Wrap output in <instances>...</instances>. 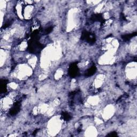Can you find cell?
<instances>
[{"label": "cell", "mask_w": 137, "mask_h": 137, "mask_svg": "<svg viewBox=\"0 0 137 137\" xmlns=\"http://www.w3.org/2000/svg\"><path fill=\"white\" fill-rule=\"evenodd\" d=\"M69 73L70 76L72 78H75L79 73V69H78L77 65L76 63L72 64L69 69Z\"/></svg>", "instance_id": "6da1fadb"}, {"label": "cell", "mask_w": 137, "mask_h": 137, "mask_svg": "<svg viewBox=\"0 0 137 137\" xmlns=\"http://www.w3.org/2000/svg\"><path fill=\"white\" fill-rule=\"evenodd\" d=\"M136 34H137L136 33H132V34H130L125 35V36H122V38L124 40H130V39H131L132 37L135 36Z\"/></svg>", "instance_id": "277c9868"}, {"label": "cell", "mask_w": 137, "mask_h": 137, "mask_svg": "<svg viewBox=\"0 0 137 137\" xmlns=\"http://www.w3.org/2000/svg\"><path fill=\"white\" fill-rule=\"evenodd\" d=\"M20 104L19 102H16L14 104V106L11 108V109L10 111V113L11 115H14L16 114L17 112H19V110H20Z\"/></svg>", "instance_id": "7a4b0ae2"}, {"label": "cell", "mask_w": 137, "mask_h": 137, "mask_svg": "<svg viewBox=\"0 0 137 137\" xmlns=\"http://www.w3.org/2000/svg\"><path fill=\"white\" fill-rule=\"evenodd\" d=\"M62 116L63 117L64 119H65L66 121H69V119H71V116L67 112H63L62 114Z\"/></svg>", "instance_id": "5b68a950"}, {"label": "cell", "mask_w": 137, "mask_h": 137, "mask_svg": "<svg viewBox=\"0 0 137 137\" xmlns=\"http://www.w3.org/2000/svg\"><path fill=\"white\" fill-rule=\"evenodd\" d=\"M96 70V68L95 66H92L90 69H89L87 71L85 75L87 76H91L94 74L95 71Z\"/></svg>", "instance_id": "3957f363"}]
</instances>
